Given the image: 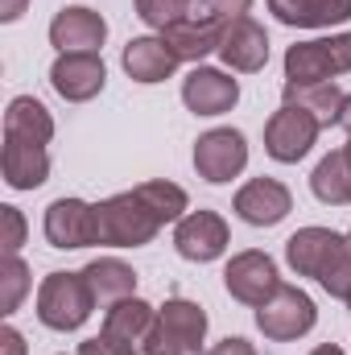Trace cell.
Wrapping results in <instances>:
<instances>
[{
  "mask_svg": "<svg viewBox=\"0 0 351 355\" xmlns=\"http://www.w3.org/2000/svg\"><path fill=\"white\" fill-rule=\"evenodd\" d=\"M33 310H37V322L46 331H58V335H75L87 327V318L95 314V297H91V285L79 272L71 268H58V272H46L42 285H37V297H33Z\"/></svg>",
  "mask_w": 351,
  "mask_h": 355,
  "instance_id": "6da1fadb",
  "label": "cell"
},
{
  "mask_svg": "<svg viewBox=\"0 0 351 355\" xmlns=\"http://www.w3.org/2000/svg\"><path fill=\"white\" fill-rule=\"evenodd\" d=\"M95 227H99V248H145L162 232L157 215L141 202L137 190H120L95 202Z\"/></svg>",
  "mask_w": 351,
  "mask_h": 355,
  "instance_id": "7a4b0ae2",
  "label": "cell"
},
{
  "mask_svg": "<svg viewBox=\"0 0 351 355\" xmlns=\"http://www.w3.org/2000/svg\"><path fill=\"white\" fill-rule=\"evenodd\" d=\"M211 318L190 297H166L157 306V327L145 339V355H207Z\"/></svg>",
  "mask_w": 351,
  "mask_h": 355,
  "instance_id": "3957f363",
  "label": "cell"
},
{
  "mask_svg": "<svg viewBox=\"0 0 351 355\" xmlns=\"http://www.w3.org/2000/svg\"><path fill=\"white\" fill-rule=\"evenodd\" d=\"M285 83H335L351 71V29L293 42L281 58Z\"/></svg>",
  "mask_w": 351,
  "mask_h": 355,
  "instance_id": "277c9868",
  "label": "cell"
},
{
  "mask_svg": "<svg viewBox=\"0 0 351 355\" xmlns=\"http://www.w3.org/2000/svg\"><path fill=\"white\" fill-rule=\"evenodd\" d=\"M318 327V306L302 285H277V293L257 306V331L268 343H298Z\"/></svg>",
  "mask_w": 351,
  "mask_h": 355,
  "instance_id": "5b68a950",
  "label": "cell"
},
{
  "mask_svg": "<svg viewBox=\"0 0 351 355\" xmlns=\"http://www.w3.org/2000/svg\"><path fill=\"white\" fill-rule=\"evenodd\" d=\"M190 162H194V174L203 182L228 186V182H236L248 170V137L240 128H232V124L207 128V132H198Z\"/></svg>",
  "mask_w": 351,
  "mask_h": 355,
  "instance_id": "8992f818",
  "label": "cell"
},
{
  "mask_svg": "<svg viewBox=\"0 0 351 355\" xmlns=\"http://www.w3.org/2000/svg\"><path fill=\"white\" fill-rule=\"evenodd\" d=\"M232 248V227L219 211H186L174 223V252L190 265H215Z\"/></svg>",
  "mask_w": 351,
  "mask_h": 355,
  "instance_id": "52a82bcc",
  "label": "cell"
},
{
  "mask_svg": "<svg viewBox=\"0 0 351 355\" xmlns=\"http://www.w3.org/2000/svg\"><path fill=\"white\" fill-rule=\"evenodd\" d=\"M318 132L323 124L293 107V103H281L268 120H264V153L277 162V166H298L302 157H310V149L318 145Z\"/></svg>",
  "mask_w": 351,
  "mask_h": 355,
  "instance_id": "ba28073f",
  "label": "cell"
},
{
  "mask_svg": "<svg viewBox=\"0 0 351 355\" xmlns=\"http://www.w3.org/2000/svg\"><path fill=\"white\" fill-rule=\"evenodd\" d=\"M42 236L50 248L58 252H79V248H95L99 244V227H95V202L62 194L46 207L42 215Z\"/></svg>",
  "mask_w": 351,
  "mask_h": 355,
  "instance_id": "9c48e42d",
  "label": "cell"
},
{
  "mask_svg": "<svg viewBox=\"0 0 351 355\" xmlns=\"http://www.w3.org/2000/svg\"><path fill=\"white\" fill-rule=\"evenodd\" d=\"M277 285H281L277 261L268 252H261V248H244V252H236L223 265V289H228V297L240 302V306H248V310L264 306L277 293Z\"/></svg>",
  "mask_w": 351,
  "mask_h": 355,
  "instance_id": "30bf717a",
  "label": "cell"
},
{
  "mask_svg": "<svg viewBox=\"0 0 351 355\" xmlns=\"http://www.w3.org/2000/svg\"><path fill=\"white\" fill-rule=\"evenodd\" d=\"M182 103H186V112H194L203 120L228 116L240 103V79L228 67H207V62L190 67L182 79Z\"/></svg>",
  "mask_w": 351,
  "mask_h": 355,
  "instance_id": "8fae6325",
  "label": "cell"
},
{
  "mask_svg": "<svg viewBox=\"0 0 351 355\" xmlns=\"http://www.w3.org/2000/svg\"><path fill=\"white\" fill-rule=\"evenodd\" d=\"M232 211L236 219H244L248 227H277L289 219L293 211V190L281 178H248L236 194H232Z\"/></svg>",
  "mask_w": 351,
  "mask_h": 355,
  "instance_id": "7c38bea8",
  "label": "cell"
},
{
  "mask_svg": "<svg viewBox=\"0 0 351 355\" xmlns=\"http://www.w3.org/2000/svg\"><path fill=\"white\" fill-rule=\"evenodd\" d=\"M46 33L58 54H99L108 42V21H103V12H95L87 4H67L54 12Z\"/></svg>",
  "mask_w": 351,
  "mask_h": 355,
  "instance_id": "4fadbf2b",
  "label": "cell"
},
{
  "mask_svg": "<svg viewBox=\"0 0 351 355\" xmlns=\"http://www.w3.org/2000/svg\"><path fill=\"white\" fill-rule=\"evenodd\" d=\"M219 62H223L232 75H257V71L268 67V33H264V25L252 12L223 25Z\"/></svg>",
  "mask_w": 351,
  "mask_h": 355,
  "instance_id": "5bb4252c",
  "label": "cell"
},
{
  "mask_svg": "<svg viewBox=\"0 0 351 355\" xmlns=\"http://www.w3.org/2000/svg\"><path fill=\"white\" fill-rule=\"evenodd\" d=\"M108 83V62L103 54H58L50 62V87L67 103H87Z\"/></svg>",
  "mask_w": 351,
  "mask_h": 355,
  "instance_id": "9a60e30c",
  "label": "cell"
},
{
  "mask_svg": "<svg viewBox=\"0 0 351 355\" xmlns=\"http://www.w3.org/2000/svg\"><path fill=\"white\" fill-rule=\"evenodd\" d=\"M120 67H124V75H128L132 83L157 87V83L174 79L182 62L174 58V50L166 46L162 33H141V37H128V46L120 50Z\"/></svg>",
  "mask_w": 351,
  "mask_h": 355,
  "instance_id": "2e32d148",
  "label": "cell"
},
{
  "mask_svg": "<svg viewBox=\"0 0 351 355\" xmlns=\"http://www.w3.org/2000/svg\"><path fill=\"white\" fill-rule=\"evenodd\" d=\"M223 25H228V21H219V17H211V12H190V17H182L178 25H170L162 37H166V46L174 50L178 62L203 67L211 54H219Z\"/></svg>",
  "mask_w": 351,
  "mask_h": 355,
  "instance_id": "e0dca14e",
  "label": "cell"
},
{
  "mask_svg": "<svg viewBox=\"0 0 351 355\" xmlns=\"http://www.w3.org/2000/svg\"><path fill=\"white\" fill-rule=\"evenodd\" d=\"M343 232L335 227H323V223H310V227H298L289 240H285V265L293 268L298 277H310L318 281V272L331 265V257L343 248Z\"/></svg>",
  "mask_w": 351,
  "mask_h": 355,
  "instance_id": "ac0fdd59",
  "label": "cell"
},
{
  "mask_svg": "<svg viewBox=\"0 0 351 355\" xmlns=\"http://www.w3.org/2000/svg\"><path fill=\"white\" fill-rule=\"evenodd\" d=\"M0 170H4V186L8 190H37V186L50 182V149L33 145V141L4 137Z\"/></svg>",
  "mask_w": 351,
  "mask_h": 355,
  "instance_id": "d6986e66",
  "label": "cell"
},
{
  "mask_svg": "<svg viewBox=\"0 0 351 355\" xmlns=\"http://www.w3.org/2000/svg\"><path fill=\"white\" fill-rule=\"evenodd\" d=\"M285 29H335L351 21V0H264Z\"/></svg>",
  "mask_w": 351,
  "mask_h": 355,
  "instance_id": "ffe728a7",
  "label": "cell"
},
{
  "mask_svg": "<svg viewBox=\"0 0 351 355\" xmlns=\"http://www.w3.org/2000/svg\"><path fill=\"white\" fill-rule=\"evenodd\" d=\"M83 277L91 285V297H95V310H108L124 297H137V268L120 257H95L83 265Z\"/></svg>",
  "mask_w": 351,
  "mask_h": 355,
  "instance_id": "44dd1931",
  "label": "cell"
},
{
  "mask_svg": "<svg viewBox=\"0 0 351 355\" xmlns=\"http://www.w3.org/2000/svg\"><path fill=\"white\" fill-rule=\"evenodd\" d=\"M58 132L54 112L37 99V95H12L4 107V137L17 141H33V145H50Z\"/></svg>",
  "mask_w": 351,
  "mask_h": 355,
  "instance_id": "7402d4cb",
  "label": "cell"
},
{
  "mask_svg": "<svg viewBox=\"0 0 351 355\" xmlns=\"http://www.w3.org/2000/svg\"><path fill=\"white\" fill-rule=\"evenodd\" d=\"M153 327H157V306L153 302H145L141 293L137 297H124V302H116V306H108L103 310V335H112V339H124V343H137V347H145V339L153 335Z\"/></svg>",
  "mask_w": 351,
  "mask_h": 355,
  "instance_id": "603a6c76",
  "label": "cell"
},
{
  "mask_svg": "<svg viewBox=\"0 0 351 355\" xmlns=\"http://www.w3.org/2000/svg\"><path fill=\"white\" fill-rule=\"evenodd\" d=\"M343 99H348V91L339 87V83H285L281 87V103H293V107L310 112L323 128L339 124Z\"/></svg>",
  "mask_w": 351,
  "mask_h": 355,
  "instance_id": "cb8c5ba5",
  "label": "cell"
},
{
  "mask_svg": "<svg viewBox=\"0 0 351 355\" xmlns=\"http://www.w3.org/2000/svg\"><path fill=\"white\" fill-rule=\"evenodd\" d=\"M310 194L327 207H351V166L343 149H331L310 170Z\"/></svg>",
  "mask_w": 351,
  "mask_h": 355,
  "instance_id": "d4e9b609",
  "label": "cell"
},
{
  "mask_svg": "<svg viewBox=\"0 0 351 355\" xmlns=\"http://www.w3.org/2000/svg\"><path fill=\"white\" fill-rule=\"evenodd\" d=\"M137 194H141V202L157 215V223L166 227V223H178L186 211H190V194L178 186V182H166V178H149V182H141V186H132Z\"/></svg>",
  "mask_w": 351,
  "mask_h": 355,
  "instance_id": "484cf974",
  "label": "cell"
},
{
  "mask_svg": "<svg viewBox=\"0 0 351 355\" xmlns=\"http://www.w3.org/2000/svg\"><path fill=\"white\" fill-rule=\"evenodd\" d=\"M29 289H33V268L21 261V252L17 257H0V314L4 318H12L21 310Z\"/></svg>",
  "mask_w": 351,
  "mask_h": 355,
  "instance_id": "4316f807",
  "label": "cell"
},
{
  "mask_svg": "<svg viewBox=\"0 0 351 355\" xmlns=\"http://www.w3.org/2000/svg\"><path fill=\"white\" fill-rule=\"evenodd\" d=\"M132 8L153 33H166L170 25H178L182 17L194 12V0H132Z\"/></svg>",
  "mask_w": 351,
  "mask_h": 355,
  "instance_id": "83f0119b",
  "label": "cell"
},
{
  "mask_svg": "<svg viewBox=\"0 0 351 355\" xmlns=\"http://www.w3.org/2000/svg\"><path fill=\"white\" fill-rule=\"evenodd\" d=\"M318 289L335 302H348L351 297V240H343V248L331 257V265L318 272Z\"/></svg>",
  "mask_w": 351,
  "mask_h": 355,
  "instance_id": "f1b7e54d",
  "label": "cell"
},
{
  "mask_svg": "<svg viewBox=\"0 0 351 355\" xmlns=\"http://www.w3.org/2000/svg\"><path fill=\"white\" fill-rule=\"evenodd\" d=\"M0 223H4V236H0V248H4V257H17V252H21V244H25V236H29V223H25V215H21V207H12V202H4V207H0Z\"/></svg>",
  "mask_w": 351,
  "mask_h": 355,
  "instance_id": "f546056e",
  "label": "cell"
},
{
  "mask_svg": "<svg viewBox=\"0 0 351 355\" xmlns=\"http://www.w3.org/2000/svg\"><path fill=\"white\" fill-rule=\"evenodd\" d=\"M75 355H145V347H137V343H124V339H112V335H91L79 343V352Z\"/></svg>",
  "mask_w": 351,
  "mask_h": 355,
  "instance_id": "4dcf8cb0",
  "label": "cell"
},
{
  "mask_svg": "<svg viewBox=\"0 0 351 355\" xmlns=\"http://www.w3.org/2000/svg\"><path fill=\"white\" fill-rule=\"evenodd\" d=\"M194 12H211L219 21H236L252 12V0H194Z\"/></svg>",
  "mask_w": 351,
  "mask_h": 355,
  "instance_id": "1f68e13d",
  "label": "cell"
},
{
  "mask_svg": "<svg viewBox=\"0 0 351 355\" xmlns=\"http://www.w3.org/2000/svg\"><path fill=\"white\" fill-rule=\"evenodd\" d=\"M0 355H29V347H25V335L4 318V327H0Z\"/></svg>",
  "mask_w": 351,
  "mask_h": 355,
  "instance_id": "d6a6232c",
  "label": "cell"
},
{
  "mask_svg": "<svg viewBox=\"0 0 351 355\" xmlns=\"http://www.w3.org/2000/svg\"><path fill=\"white\" fill-rule=\"evenodd\" d=\"M207 355H261L244 335H228V339H219L215 347H207Z\"/></svg>",
  "mask_w": 351,
  "mask_h": 355,
  "instance_id": "836d02e7",
  "label": "cell"
},
{
  "mask_svg": "<svg viewBox=\"0 0 351 355\" xmlns=\"http://www.w3.org/2000/svg\"><path fill=\"white\" fill-rule=\"evenodd\" d=\"M25 12H29V0H0V21H4V25L21 21Z\"/></svg>",
  "mask_w": 351,
  "mask_h": 355,
  "instance_id": "e575fe53",
  "label": "cell"
},
{
  "mask_svg": "<svg viewBox=\"0 0 351 355\" xmlns=\"http://www.w3.org/2000/svg\"><path fill=\"white\" fill-rule=\"evenodd\" d=\"M339 128L351 137V91H348V99H343V112H339Z\"/></svg>",
  "mask_w": 351,
  "mask_h": 355,
  "instance_id": "d590c367",
  "label": "cell"
},
{
  "mask_svg": "<svg viewBox=\"0 0 351 355\" xmlns=\"http://www.w3.org/2000/svg\"><path fill=\"white\" fill-rule=\"evenodd\" d=\"M310 355H348V352H343V347H335V343H318Z\"/></svg>",
  "mask_w": 351,
  "mask_h": 355,
  "instance_id": "8d00e7d4",
  "label": "cell"
},
{
  "mask_svg": "<svg viewBox=\"0 0 351 355\" xmlns=\"http://www.w3.org/2000/svg\"><path fill=\"white\" fill-rule=\"evenodd\" d=\"M343 153H348V166H351V137H348V145H343Z\"/></svg>",
  "mask_w": 351,
  "mask_h": 355,
  "instance_id": "74e56055",
  "label": "cell"
},
{
  "mask_svg": "<svg viewBox=\"0 0 351 355\" xmlns=\"http://www.w3.org/2000/svg\"><path fill=\"white\" fill-rule=\"evenodd\" d=\"M348 240H351V227H348Z\"/></svg>",
  "mask_w": 351,
  "mask_h": 355,
  "instance_id": "f35d334b",
  "label": "cell"
},
{
  "mask_svg": "<svg viewBox=\"0 0 351 355\" xmlns=\"http://www.w3.org/2000/svg\"><path fill=\"white\" fill-rule=\"evenodd\" d=\"M348 310H351V297H348Z\"/></svg>",
  "mask_w": 351,
  "mask_h": 355,
  "instance_id": "ab89813d",
  "label": "cell"
}]
</instances>
